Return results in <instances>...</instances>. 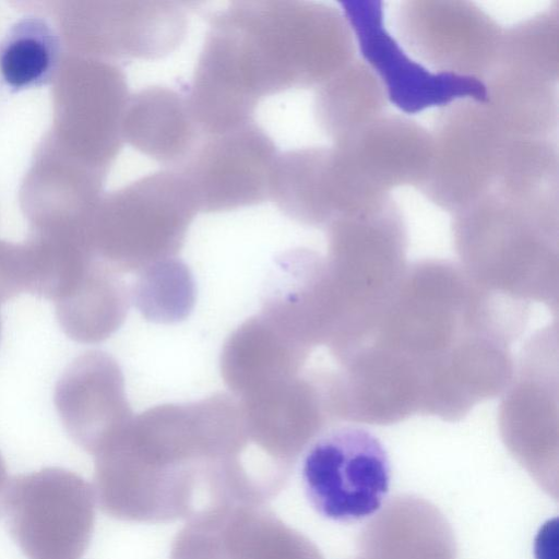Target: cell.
<instances>
[{
    "mask_svg": "<svg viewBox=\"0 0 559 559\" xmlns=\"http://www.w3.org/2000/svg\"><path fill=\"white\" fill-rule=\"evenodd\" d=\"M333 146L353 178L379 198L390 197L397 187L419 188L432 152L427 129L405 116L385 112Z\"/></svg>",
    "mask_w": 559,
    "mask_h": 559,
    "instance_id": "cell-13",
    "label": "cell"
},
{
    "mask_svg": "<svg viewBox=\"0 0 559 559\" xmlns=\"http://www.w3.org/2000/svg\"><path fill=\"white\" fill-rule=\"evenodd\" d=\"M51 22L33 12L10 26L0 40V78L12 91L51 83L64 55Z\"/></svg>",
    "mask_w": 559,
    "mask_h": 559,
    "instance_id": "cell-22",
    "label": "cell"
},
{
    "mask_svg": "<svg viewBox=\"0 0 559 559\" xmlns=\"http://www.w3.org/2000/svg\"><path fill=\"white\" fill-rule=\"evenodd\" d=\"M484 83V103L510 136L554 139L559 117L558 82L496 63Z\"/></svg>",
    "mask_w": 559,
    "mask_h": 559,
    "instance_id": "cell-18",
    "label": "cell"
},
{
    "mask_svg": "<svg viewBox=\"0 0 559 559\" xmlns=\"http://www.w3.org/2000/svg\"><path fill=\"white\" fill-rule=\"evenodd\" d=\"M52 20L64 52L118 64L157 60L186 37L188 3L102 0L21 2Z\"/></svg>",
    "mask_w": 559,
    "mask_h": 559,
    "instance_id": "cell-4",
    "label": "cell"
},
{
    "mask_svg": "<svg viewBox=\"0 0 559 559\" xmlns=\"http://www.w3.org/2000/svg\"><path fill=\"white\" fill-rule=\"evenodd\" d=\"M305 495L321 516L353 523L376 513L389 491L391 467L381 441L367 429L328 430L301 454Z\"/></svg>",
    "mask_w": 559,
    "mask_h": 559,
    "instance_id": "cell-8",
    "label": "cell"
},
{
    "mask_svg": "<svg viewBox=\"0 0 559 559\" xmlns=\"http://www.w3.org/2000/svg\"><path fill=\"white\" fill-rule=\"evenodd\" d=\"M352 29L337 7L240 0L212 12L187 95L205 127L252 122L267 96L318 87L352 60Z\"/></svg>",
    "mask_w": 559,
    "mask_h": 559,
    "instance_id": "cell-1",
    "label": "cell"
},
{
    "mask_svg": "<svg viewBox=\"0 0 559 559\" xmlns=\"http://www.w3.org/2000/svg\"><path fill=\"white\" fill-rule=\"evenodd\" d=\"M51 85L52 124L45 136L66 155L107 175L123 144L130 96L120 66L64 52Z\"/></svg>",
    "mask_w": 559,
    "mask_h": 559,
    "instance_id": "cell-5",
    "label": "cell"
},
{
    "mask_svg": "<svg viewBox=\"0 0 559 559\" xmlns=\"http://www.w3.org/2000/svg\"><path fill=\"white\" fill-rule=\"evenodd\" d=\"M497 62L558 82V4L503 29Z\"/></svg>",
    "mask_w": 559,
    "mask_h": 559,
    "instance_id": "cell-24",
    "label": "cell"
},
{
    "mask_svg": "<svg viewBox=\"0 0 559 559\" xmlns=\"http://www.w3.org/2000/svg\"><path fill=\"white\" fill-rule=\"evenodd\" d=\"M8 483V474H7V466L4 463L3 457L0 454V492L4 488V486Z\"/></svg>",
    "mask_w": 559,
    "mask_h": 559,
    "instance_id": "cell-27",
    "label": "cell"
},
{
    "mask_svg": "<svg viewBox=\"0 0 559 559\" xmlns=\"http://www.w3.org/2000/svg\"><path fill=\"white\" fill-rule=\"evenodd\" d=\"M278 150L254 121L204 135L178 169L198 213H222L270 199V180Z\"/></svg>",
    "mask_w": 559,
    "mask_h": 559,
    "instance_id": "cell-11",
    "label": "cell"
},
{
    "mask_svg": "<svg viewBox=\"0 0 559 559\" xmlns=\"http://www.w3.org/2000/svg\"><path fill=\"white\" fill-rule=\"evenodd\" d=\"M95 503L84 478L47 467L7 483L0 516L28 559H80L93 535Z\"/></svg>",
    "mask_w": 559,
    "mask_h": 559,
    "instance_id": "cell-6",
    "label": "cell"
},
{
    "mask_svg": "<svg viewBox=\"0 0 559 559\" xmlns=\"http://www.w3.org/2000/svg\"><path fill=\"white\" fill-rule=\"evenodd\" d=\"M221 509L188 520L173 542L170 559H229L221 536Z\"/></svg>",
    "mask_w": 559,
    "mask_h": 559,
    "instance_id": "cell-25",
    "label": "cell"
},
{
    "mask_svg": "<svg viewBox=\"0 0 559 559\" xmlns=\"http://www.w3.org/2000/svg\"><path fill=\"white\" fill-rule=\"evenodd\" d=\"M304 356V345L260 313L247 319L226 340L221 373L233 396L242 399L297 376Z\"/></svg>",
    "mask_w": 559,
    "mask_h": 559,
    "instance_id": "cell-17",
    "label": "cell"
},
{
    "mask_svg": "<svg viewBox=\"0 0 559 559\" xmlns=\"http://www.w3.org/2000/svg\"><path fill=\"white\" fill-rule=\"evenodd\" d=\"M0 335H1V317H0Z\"/></svg>",
    "mask_w": 559,
    "mask_h": 559,
    "instance_id": "cell-28",
    "label": "cell"
},
{
    "mask_svg": "<svg viewBox=\"0 0 559 559\" xmlns=\"http://www.w3.org/2000/svg\"><path fill=\"white\" fill-rule=\"evenodd\" d=\"M269 200L288 218L309 226L330 225L360 211L359 199L333 146L280 152L271 174Z\"/></svg>",
    "mask_w": 559,
    "mask_h": 559,
    "instance_id": "cell-15",
    "label": "cell"
},
{
    "mask_svg": "<svg viewBox=\"0 0 559 559\" xmlns=\"http://www.w3.org/2000/svg\"><path fill=\"white\" fill-rule=\"evenodd\" d=\"M388 98L374 73L355 58L316 88L313 114L334 144L384 114Z\"/></svg>",
    "mask_w": 559,
    "mask_h": 559,
    "instance_id": "cell-20",
    "label": "cell"
},
{
    "mask_svg": "<svg viewBox=\"0 0 559 559\" xmlns=\"http://www.w3.org/2000/svg\"><path fill=\"white\" fill-rule=\"evenodd\" d=\"M29 267L24 243L0 240V305L28 292Z\"/></svg>",
    "mask_w": 559,
    "mask_h": 559,
    "instance_id": "cell-26",
    "label": "cell"
},
{
    "mask_svg": "<svg viewBox=\"0 0 559 559\" xmlns=\"http://www.w3.org/2000/svg\"><path fill=\"white\" fill-rule=\"evenodd\" d=\"M130 304L121 275L95 260L78 286L55 301L56 318L71 340L97 344L121 326Z\"/></svg>",
    "mask_w": 559,
    "mask_h": 559,
    "instance_id": "cell-19",
    "label": "cell"
},
{
    "mask_svg": "<svg viewBox=\"0 0 559 559\" xmlns=\"http://www.w3.org/2000/svg\"><path fill=\"white\" fill-rule=\"evenodd\" d=\"M430 135V165L418 188L427 199L456 214L492 191L511 136L485 103L441 108Z\"/></svg>",
    "mask_w": 559,
    "mask_h": 559,
    "instance_id": "cell-7",
    "label": "cell"
},
{
    "mask_svg": "<svg viewBox=\"0 0 559 559\" xmlns=\"http://www.w3.org/2000/svg\"><path fill=\"white\" fill-rule=\"evenodd\" d=\"M234 420L226 394L133 416L94 455L96 502L139 523L188 521L219 506L218 463Z\"/></svg>",
    "mask_w": 559,
    "mask_h": 559,
    "instance_id": "cell-2",
    "label": "cell"
},
{
    "mask_svg": "<svg viewBox=\"0 0 559 559\" xmlns=\"http://www.w3.org/2000/svg\"><path fill=\"white\" fill-rule=\"evenodd\" d=\"M53 403L69 437L95 455L133 417L118 361L103 350L75 357L58 379Z\"/></svg>",
    "mask_w": 559,
    "mask_h": 559,
    "instance_id": "cell-12",
    "label": "cell"
},
{
    "mask_svg": "<svg viewBox=\"0 0 559 559\" xmlns=\"http://www.w3.org/2000/svg\"><path fill=\"white\" fill-rule=\"evenodd\" d=\"M105 177L44 136L20 189V205L31 231L84 233L103 195Z\"/></svg>",
    "mask_w": 559,
    "mask_h": 559,
    "instance_id": "cell-14",
    "label": "cell"
},
{
    "mask_svg": "<svg viewBox=\"0 0 559 559\" xmlns=\"http://www.w3.org/2000/svg\"><path fill=\"white\" fill-rule=\"evenodd\" d=\"M194 283L177 257L156 262L136 274L131 302L148 320L171 323L185 319L194 304Z\"/></svg>",
    "mask_w": 559,
    "mask_h": 559,
    "instance_id": "cell-23",
    "label": "cell"
},
{
    "mask_svg": "<svg viewBox=\"0 0 559 559\" xmlns=\"http://www.w3.org/2000/svg\"><path fill=\"white\" fill-rule=\"evenodd\" d=\"M197 213L180 173L163 168L103 194L85 225V241L111 271L138 274L177 257Z\"/></svg>",
    "mask_w": 559,
    "mask_h": 559,
    "instance_id": "cell-3",
    "label": "cell"
},
{
    "mask_svg": "<svg viewBox=\"0 0 559 559\" xmlns=\"http://www.w3.org/2000/svg\"><path fill=\"white\" fill-rule=\"evenodd\" d=\"M396 39L417 61L439 73L484 82L495 67L503 29L466 0H407L394 13Z\"/></svg>",
    "mask_w": 559,
    "mask_h": 559,
    "instance_id": "cell-9",
    "label": "cell"
},
{
    "mask_svg": "<svg viewBox=\"0 0 559 559\" xmlns=\"http://www.w3.org/2000/svg\"><path fill=\"white\" fill-rule=\"evenodd\" d=\"M221 536L229 559H322L306 536L264 506H222Z\"/></svg>",
    "mask_w": 559,
    "mask_h": 559,
    "instance_id": "cell-21",
    "label": "cell"
},
{
    "mask_svg": "<svg viewBox=\"0 0 559 559\" xmlns=\"http://www.w3.org/2000/svg\"><path fill=\"white\" fill-rule=\"evenodd\" d=\"M341 5L360 59L382 84L388 102L402 112L441 109L462 99L485 102L481 80L435 72L412 57L385 27L382 1L347 0Z\"/></svg>",
    "mask_w": 559,
    "mask_h": 559,
    "instance_id": "cell-10",
    "label": "cell"
},
{
    "mask_svg": "<svg viewBox=\"0 0 559 559\" xmlns=\"http://www.w3.org/2000/svg\"><path fill=\"white\" fill-rule=\"evenodd\" d=\"M121 132L123 142L167 169L182 166L204 136L186 93L162 85L130 94Z\"/></svg>",
    "mask_w": 559,
    "mask_h": 559,
    "instance_id": "cell-16",
    "label": "cell"
}]
</instances>
